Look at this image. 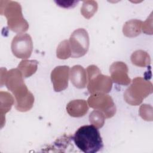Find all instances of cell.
I'll return each instance as SVG.
<instances>
[{
    "instance_id": "1",
    "label": "cell",
    "mask_w": 153,
    "mask_h": 153,
    "mask_svg": "<svg viewBox=\"0 0 153 153\" xmlns=\"http://www.w3.org/2000/svg\"><path fill=\"white\" fill-rule=\"evenodd\" d=\"M4 84L14 97V105L18 111H29L34 103V96L27 89L23 81V76L18 68L7 72Z\"/></svg>"
},
{
    "instance_id": "2",
    "label": "cell",
    "mask_w": 153,
    "mask_h": 153,
    "mask_svg": "<svg viewBox=\"0 0 153 153\" xmlns=\"http://www.w3.org/2000/svg\"><path fill=\"white\" fill-rule=\"evenodd\" d=\"M76 147L85 153H96L103 147L100 132L93 125L82 126L72 137Z\"/></svg>"
},
{
    "instance_id": "3",
    "label": "cell",
    "mask_w": 153,
    "mask_h": 153,
    "mask_svg": "<svg viewBox=\"0 0 153 153\" xmlns=\"http://www.w3.org/2000/svg\"><path fill=\"white\" fill-rule=\"evenodd\" d=\"M1 15H4L7 20L8 28L13 32L22 33L27 30L29 24L22 14V7L16 1H1Z\"/></svg>"
},
{
    "instance_id": "4",
    "label": "cell",
    "mask_w": 153,
    "mask_h": 153,
    "mask_svg": "<svg viewBox=\"0 0 153 153\" xmlns=\"http://www.w3.org/2000/svg\"><path fill=\"white\" fill-rule=\"evenodd\" d=\"M152 91L153 86L151 81L142 77H136L133 79L131 85L126 89L124 99L128 104L137 106L151 94Z\"/></svg>"
},
{
    "instance_id": "5",
    "label": "cell",
    "mask_w": 153,
    "mask_h": 153,
    "mask_svg": "<svg viewBox=\"0 0 153 153\" xmlns=\"http://www.w3.org/2000/svg\"><path fill=\"white\" fill-rule=\"evenodd\" d=\"M88 84L87 90L90 94L108 93L111 91L112 81L107 75L101 74L100 69L95 65H90L87 68Z\"/></svg>"
},
{
    "instance_id": "6",
    "label": "cell",
    "mask_w": 153,
    "mask_h": 153,
    "mask_svg": "<svg viewBox=\"0 0 153 153\" xmlns=\"http://www.w3.org/2000/svg\"><path fill=\"white\" fill-rule=\"evenodd\" d=\"M89 106L95 110L101 111L105 118L112 117L116 112V107L112 97L106 93L92 94L87 100Z\"/></svg>"
},
{
    "instance_id": "7",
    "label": "cell",
    "mask_w": 153,
    "mask_h": 153,
    "mask_svg": "<svg viewBox=\"0 0 153 153\" xmlns=\"http://www.w3.org/2000/svg\"><path fill=\"white\" fill-rule=\"evenodd\" d=\"M71 57L78 58L84 56L88 50L90 41L87 31L83 28L74 30L69 38Z\"/></svg>"
},
{
    "instance_id": "8",
    "label": "cell",
    "mask_w": 153,
    "mask_h": 153,
    "mask_svg": "<svg viewBox=\"0 0 153 153\" xmlns=\"http://www.w3.org/2000/svg\"><path fill=\"white\" fill-rule=\"evenodd\" d=\"M11 48L13 54L16 57L23 59L30 57L33 50L31 36L27 33H18L13 38Z\"/></svg>"
},
{
    "instance_id": "9",
    "label": "cell",
    "mask_w": 153,
    "mask_h": 153,
    "mask_svg": "<svg viewBox=\"0 0 153 153\" xmlns=\"http://www.w3.org/2000/svg\"><path fill=\"white\" fill-rule=\"evenodd\" d=\"M69 73L68 66H59L51 71V80L55 91L60 92L68 87Z\"/></svg>"
},
{
    "instance_id": "10",
    "label": "cell",
    "mask_w": 153,
    "mask_h": 153,
    "mask_svg": "<svg viewBox=\"0 0 153 153\" xmlns=\"http://www.w3.org/2000/svg\"><path fill=\"white\" fill-rule=\"evenodd\" d=\"M111 79L115 83L128 85L131 82V79L128 77V69L126 63L123 62H114L109 68Z\"/></svg>"
},
{
    "instance_id": "11",
    "label": "cell",
    "mask_w": 153,
    "mask_h": 153,
    "mask_svg": "<svg viewBox=\"0 0 153 153\" xmlns=\"http://www.w3.org/2000/svg\"><path fill=\"white\" fill-rule=\"evenodd\" d=\"M70 79L72 84L78 88H84L87 82V73L81 65L74 66L70 71Z\"/></svg>"
},
{
    "instance_id": "12",
    "label": "cell",
    "mask_w": 153,
    "mask_h": 153,
    "mask_svg": "<svg viewBox=\"0 0 153 153\" xmlns=\"http://www.w3.org/2000/svg\"><path fill=\"white\" fill-rule=\"evenodd\" d=\"M88 110V104L85 100H74L66 105V111L73 117H81L86 114Z\"/></svg>"
},
{
    "instance_id": "13",
    "label": "cell",
    "mask_w": 153,
    "mask_h": 153,
    "mask_svg": "<svg viewBox=\"0 0 153 153\" xmlns=\"http://www.w3.org/2000/svg\"><path fill=\"white\" fill-rule=\"evenodd\" d=\"M142 22L137 19H132L125 23L123 27L124 35L129 38L138 36L141 33Z\"/></svg>"
},
{
    "instance_id": "14",
    "label": "cell",
    "mask_w": 153,
    "mask_h": 153,
    "mask_svg": "<svg viewBox=\"0 0 153 153\" xmlns=\"http://www.w3.org/2000/svg\"><path fill=\"white\" fill-rule=\"evenodd\" d=\"M38 64V61L35 60H23L19 64L17 68L22 72L23 77L27 78L35 73Z\"/></svg>"
},
{
    "instance_id": "15",
    "label": "cell",
    "mask_w": 153,
    "mask_h": 153,
    "mask_svg": "<svg viewBox=\"0 0 153 153\" xmlns=\"http://www.w3.org/2000/svg\"><path fill=\"white\" fill-rule=\"evenodd\" d=\"M131 63L137 66L145 67L150 65L151 59L148 53L139 50L133 52L131 56Z\"/></svg>"
},
{
    "instance_id": "16",
    "label": "cell",
    "mask_w": 153,
    "mask_h": 153,
    "mask_svg": "<svg viewBox=\"0 0 153 153\" xmlns=\"http://www.w3.org/2000/svg\"><path fill=\"white\" fill-rule=\"evenodd\" d=\"M98 8L97 2L95 1H84L81 8V14L87 19L92 17L97 12Z\"/></svg>"
},
{
    "instance_id": "17",
    "label": "cell",
    "mask_w": 153,
    "mask_h": 153,
    "mask_svg": "<svg viewBox=\"0 0 153 153\" xmlns=\"http://www.w3.org/2000/svg\"><path fill=\"white\" fill-rule=\"evenodd\" d=\"M56 56L60 59H67L71 57V49L68 40H63L59 44L56 50Z\"/></svg>"
},
{
    "instance_id": "18",
    "label": "cell",
    "mask_w": 153,
    "mask_h": 153,
    "mask_svg": "<svg viewBox=\"0 0 153 153\" xmlns=\"http://www.w3.org/2000/svg\"><path fill=\"white\" fill-rule=\"evenodd\" d=\"M105 117L104 114L98 110L93 111L89 115L90 123L97 128L103 127L105 123Z\"/></svg>"
},
{
    "instance_id": "19",
    "label": "cell",
    "mask_w": 153,
    "mask_h": 153,
    "mask_svg": "<svg viewBox=\"0 0 153 153\" xmlns=\"http://www.w3.org/2000/svg\"><path fill=\"white\" fill-rule=\"evenodd\" d=\"M1 94H2L5 99L4 101L3 99L1 97V115H3L10 110L12 105L14 103V100L13 96L7 92L1 91Z\"/></svg>"
},
{
    "instance_id": "20",
    "label": "cell",
    "mask_w": 153,
    "mask_h": 153,
    "mask_svg": "<svg viewBox=\"0 0 153 153\" xmlns=\"http://www.w3.org/2000/svg\"><path fill=\"white\" fill-rule=\"evenodd\" d=\"M140 116L146 121L152 120V108L151 106L143 104L140 107L139 109Z\"/></svg>"
},
{
    "instance_id": "21",
    "label": "cell",
    "mask_w": 153,
    "mask_h": 153,
    "mask_svg": "<svg viewBox=\"0 0 153 153\" xmlns=\"http://www.w3.org/2000/svg\"><path fill=\"white\" fill-rule=\"evenodd\" d=\"M54 2L59 7L65 8H73L79 2V1H55Z\"/></svg>"
},
{
    "instance_id": "22",
    "label": "cell",
    "mask_w": 153,
    "mask_h": 153,
    "mask_svg": "<svg viewBox=\"0 0 153 153\" xmlns=\"http://www.w3.org/2000/svg\"><path fill=\"white\" fill-rule=\"evenodd\" d=\"M152 13H151L150 15V17H148L144 23H142V29L145 34L152 35L148 29V27H149V28L152 29Z\"/></svg>"
}]
</instances>
